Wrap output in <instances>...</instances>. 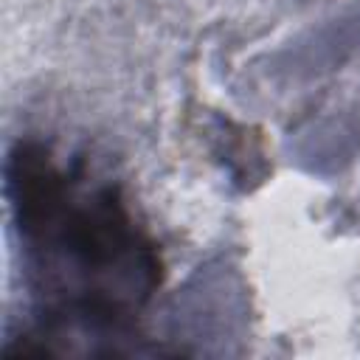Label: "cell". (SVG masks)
Returning <instances> with one entry per match:
<instances>
[{
	"mask_svg": "<svg viewBox=\"0 0 360 360\" xmlns=\"http://www.w3.org/2000/svg\"><path fill=\"white\" fill-rule=\"evenodd\" d=\"M8 200L39 295L68 321L115 323L158 284L155 245L112 186H87L39 143L8 158Z\"/></svg>",
	"mask_w": 360,
	"mask_h": 360,
	"instance_id": "1",
	"label": "cell"
}]
</instances>
